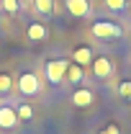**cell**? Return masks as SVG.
<instances>
[{"mask_svg":"<svg viewBox=\"0 0 131 134\" xmlns=\"http://www.w3.org/2000/svg\"><path fill=\"white\" fill-rule=\"evenodd\" d=\"M39 90H41V83H39V77L33 72L21 75V80H18V93L21 96H36Z\"/></svg>","mask_w":131,"mask_h":134,"instance_id":"1","label":"cell"},{"mask_svg":"<svg viewBox=\"0 0 131 134\" xmlns=\"http://www.w3.org/2000/svg\"><path fill=\"white\" fill-rule=\"evenodd\" d=\"M36 10H39L41 16H51V10H54V3H51V0H36Z\"/></svg>","mask_w":131,"mask_h":134,"instance_id":"11","label":"cell"},{"mask_svg":"<svg viewBox=\"0 0 131 134\" xmlns=\"http://www.w3.org/2000/svg\"><path fill=\"white\" fill-rule=\"evenodd\" d=\"M28 39H31V41H44V39H46V29H44L41 23H31V26H28Z\"/></svg>","mask_w":131,"mask_h":134,"instance_id":"9","label":"cell"},{"mask_svg":"<svg viewBox=\"0 0 131 134\" xmlns=\"http://www.w3.org/2000/svg\"><path fill=\"white\" fill-rule=\"evenodd\" d=\"M72 57H75V65H80V67L87 65V62H93V52H90V47H77Z\"/></svg>","mask_w":131,"mask_h":134,"instance_id":"8","label":"cell"},{"mask_svg":"<svg viewBox=\"0 0 131 134\" xmlns=\"http://www.w3.org/2000/svg\"><path fill=\"white\" fill-rule=\"evenodd\" d=\"M64 5H67V10L75 18H85L90 13V3H87V0H64Z\"/></svg>","mask_w":131,"mask_h":134,"instance_id":"4","label":"cell"},{"mask_svg":"<svg viewBox=\"0 0 131 134\" xmlns=\"http://www.w3.org/2000/svg\"><path fill=\"white\" fill-rule=\"evenodd\" d=\"M100 134H118V126H108L105 132H100Z\"/></svg>","mask_w":131,"mask_h":134,"instance_id":"17","label":"cell"},{"mask_svg":"<svg viewBox=\"0 0 131 134\" xmlns=\"http://www.w3.org/2000/svg\"><path fill=\"white\" fill-rule=\"evenodd\" d=\"M16 114H18V119H23V121H28L33 111H31V106H28V103H23V106H18V111H16Z\"/></svg>","mask_w":131,"mask_h":134,"instance_id":"13","label":"cell"},{"mask_svg":"<svg viewBox=\"0 0 131 134\" xmlns=\"http://www.w3.org/2000/svg\"><path fill=\"white\" fill-rule=\"evenodd\" d=\"M93 72L98 75L100 80L111 77V75H113V65H111V59H105V57H98V59H93Z\"/></svg>","mask_w":131,"mask_h":134,"instance_id":"5","label":"cell"},{"mask_svg":"<svg viewBox=\"0 0 131 134\" xmlns=\"http://www.w3.org/2000/svg\"><path fill=\"white\" fill-rule=\"evenodd\" d=\"M72 103H75V106H80V108H85V106H90V103H93V93H90L87 88H80V90H75Z\"/></svg>","mask_w":131,"mask_h":134,"instance_id":"7","label":"cell"},{"mask_svg":"<svg viewBox=\"0 0 131 134\" xmlns=\"http://www.w3.org/2000/svg\"><path fill=\"white\" fill-rule=\"evenodd\" d=\"M118 96H121V98H126V100H131V80H126V83L118 85Z\"/></svg>","mask_w":131,"mask_h":134,"instance_id":"12","label":"cell"},{"mask_svg":"<svg viewBox=\"0 0 131 134\" xmlns=\"http://www.w3.org/2000/svg\"><path fill=\"white\" fill-rule=\"evenodd\" d=\"M105 5H108L111 10H116V13H121V10L126 8V0H105Z\"/></svg>","mask_w":131,"mask_h":134,"instance_id":"14","label":"cell"},{"mask_svg":"<svg viewBox=\"0 0 131 134\" xmlns=\"http://www.w3.org/2000/svg\"><path fill=\"white\" fill-rule=\"evenodd\" d=\"M10 88H13V80L8 75H0V93H8Z\"/></svg>","mask_w":131,"mask_h":134,"instance_id":"15","label":"cell"},{"mask_svg":"<svg viewBox=\"0 0 131 134\" xmlns=\"http://www.w3.org/2000/svg\"><path fill=\"white\" fill-rule=\"evenodd\" d=\"M67 80H69V83H80L82 77H85V75H82V67L80 65H72V67H67V75H64Z\"/></svg>","mask_w":131,"mask_h":134,"instance_id":"10","label":"cell"},{"mask_svg":"<svg viewBox=\"0 0 131 134\" xmlns=\"http://www.w3.org/2000/svg\"><path fill=\"white\" fill-rule=\"evenodd\" d=\"M18 124V114L10 106H0V129H13Z\"/></svg>","mask_w":131,"mask_h":134,"instance_id":"6","label":"cell"},{"mask_svg":"<svg viewBox=\"0 0 131 134\" xmlns=\"http://www.w3.org/2000/svg\"><path fill=\"white\" fill-rule=\"evenodd\" d=\"M93 36H98V39L121 36V26H116V23H111V21H95V23H93Z\"/></svg>","mask_w":131,"mask_h":134,"instance_id":"3","label":"cell"},{"mask_svg":"<svg viewBox=\"0 0 131 134\" xmlns=\"http://www.w3.org/2000/svg\"><path fill=\"white\" fill-rule=\"evenodd\" d=\"M44 72H46V80H49V83H62L64 75H67V62H62V59H51V62H46Z\"/></svg>","mask_w":131,"mask_h":134,"instance_id":"2","label":"cell"},{"mask_svg":"<svg viewBox=\"0 0 131 134\" xmlns=\"http://www.w3.org/2000/svg\"><path fill=\"white\" fill-rule=\"evenodd\" d=\"M3 5H5L8 13H16L18 10V0H3Z\"/></svg>","mask_w":131,"mask_h":134,"instance_id":"16","label":"cell"}]
</instances>
